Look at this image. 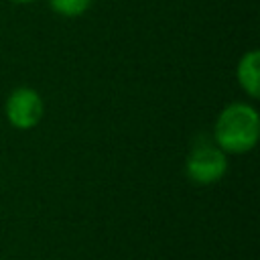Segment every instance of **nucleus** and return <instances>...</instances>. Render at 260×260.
<instances>
[{
	"label": "nucleus",
	"instance_id": "5",
	"mask_svg": "<svg viewBox=\"0 0 260 260\" xmlns=\"http://www.w3.org/2000/svg\"><path fill=\"white\" fill-rule=\"evenodd\" d=\"M93 0H49V6L55 14L65 18H77L87 12Z\"/></svg>",
	"mask_w": 260,
	"mask_h": 260
},
{
	"label": "nucleus",
	"instance_id": "2",
	"mask_svg": "<svg viewBox=\"0 0 260 260\" xmlns=\"http://www.w3.org/2000/svg\"><path fill=\"white\" fill-rule=\"evenodd\" d=\"M228 167V154L207 136L197 138L185 158V173L195 185H213L221 181Z\"/></svg>",
	"mask_w": 260,
	"mask_h": 260
},
{
	"label": "nucleus",
	"instance_id": "6",
	"mask_svg": "<svg viewBox=\"0 0 260 260\" xmlns=\"http://www.w3.org/2000/svg\"><path fill=\"white\" fill-rule=\"evenodd\" d=\"M8 2H14V4H30L35 0H8Z\"/></svg>",
	"mask_w": 260,
	"mask_h": 260
},
{
	"label": "nucleus",
	"instance_id": "1",
	"mask_svg": "<svg viewBox=\"0 0 260 260\" xmlns=\"http://www.w3.org/2000/svg\"><path fill=\"white\" fill-rule=\"evenodd\" d=\"M213 142L225 154H246L260 138V114L256 106L246 102L228 104L215 118Z\"/></svg>",
	"mask_w": 260,
	"mask_h": 260
},
{
	"label": "nucleus",
	"instance_id": "3",
	"mask_svg": "<svg viewBox=\"0 0 260 260\" xmlns=\"http://www.w3.org/2000/svg\"><path fill=\"white\" fill-rule=\"evenodd\" d=\"M4 116L16 130H32L45 116V102L41 93L28 85L14 87L4 102Z\"/></svg>",
	"mask_w": 260,
	"mask_h": 260
},
{
	"label": "nucleus",
	"instance_id": "4",
	"mask_svg": "<svg viewBox=\"0 0 260 260\" xmlns=\"http://www.w3.org/2000/svg\"><path fill=\"white\" fill-rule=\"evenodd\" d=\"M236 79L242 91L250 100L260 98V51L258 49H250L240 57L236 65Z\"/></svg>",
	"mask_w": 260,
	"mask_h": 260
}]
</instances>
